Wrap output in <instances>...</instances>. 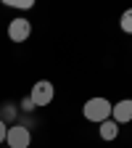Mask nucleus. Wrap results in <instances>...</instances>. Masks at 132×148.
Wrapping results in <instances>:
<instances>
[{"label":"nucleus","mask_w":132,"mask_h":148,"mask_svg":"<svg viewBox=\"0 0 132 148\" xmlns=\"http://www.w3.org/2000/svg\"><path fill=\"white\" fill-rule=\"evenodd\" d=\"M111 103L108 98H101V95H95V98H90V101H85V106H82V116L87 119V122H95V124H103L106 119H111Z\"/></svg>","instance_id":"1"},{"label":"nucleus","mask_w":132,"mask_h":148,"mask_svg":"<svg viewBox=\"0 0 132 148\" xmlns=\"http://www.w3.org/2000/svg\"><path fill=\"white\" fill-rule=\"evenodd\" d=\"M5 145L8 148H29L32 145V132L24 122L8 124V135H5Z\"/></svg>","instance_id":"2"},{"label":"nucleus","mask_w":132,"mask_h":148,"mask_svg":"<svg viewBox=\"0 0 132 148\" xmlns=\"http://www.w3.org/2000/svg\"><path fill=\"white\" fill-rule=\"evenodd\" d=\"M29 98L34 101V106L40 108V106H48L53 98H55V87L50 79H40V82H34L32 90H29Z\"/></svg>","instance_id":"3"},{"label":"nucleus","mask_w":132,"mask_h":148,"mask_svg":"<svg viewBox=\"0 0 132 148\" xmlns=\"http://www.w3.org/2000/svg\"><path fill=\"white\" fill-rule=\"evenodd\" d=\"M29 34H32V21L29 18H24V16L11 18V24H8V40L11 42H27Z\"/></svg>","instance_id":"4"},{"label":"nucleus","mask_w":132,"mask_h":148,"mask_svg":"<svg viewBox=\"0 0 132 148\" xmlns=\"http://www.w3.org/2000/svg\"><path fill=\"white\" fill-rule=\"evenodd\" d=\"M111 119H114L119 127L127 124V122H132V98H122L119 103L111 106Z\"/></svg>","instance_id":"5"},{"label":"nucleus","mask_w":132,"mask_h":148,"mask_svg":"<svg viewBox=\"0 0 132 148\" xmlns=\"http://www.w3.org/2000/svg\"><path fill=\"white\" fill-rule=\"evenodd\" d=\"M98 135H101V140H116L119 138V124L114 119H106L103 124H98Z\"/></svg>","instance_id":"6"},{"label":"nucleus","mask_w":132,"mask_h":148,"mask_svg":"<svg viewBox=\"0 0 132 148\" xmlns=\"http://www.w3.org/2000/svg\"><path fill=\"white\" fill-rule=\"evenodd\" d=\"M119 27H122V32L132 34V8H127V11L119 16Z\"/></svg>","instance_id":"7"},{"label":"nucleus","mask_w":132,"mask_h":148,"mask_svg":"<svg viewBox=\"0 0 132 148\" xmlns=\"http://www.w3.org/2000/svg\"><path fill=\"white\" fill-rule=\"evenodd\" d=\"M16 114H18V108H16L13 103H5V106H3V114H0V119L8 124V122H13V119H16ZM13 124H16V122H13Z\"/></svg>","instance_id":"8"},{"label":"nucleus","mask_w":132,"mask_h":148,"mask_svg":"<svg viewBox=\"0 0 132 148\" xmlns=\"http://www.w3.org/2000/svg\"><path fill=\"white\" fill-rule=\"evenodd\" d=\"M5 5L8 8H24V11H29L34 3H32V0H5Z\"/></svg>","instance_id":"9"},{"label":"nucleus","mask_w":132,"mask_h":148,"mask_svg":"<svg viewBox=\"0 0 132 148\" xmlns=\"http://www.w3.org/2000/svg\"><path fill=\"white\" fill-rule=\"evenodd\" d=\"M37 106H34V101L27 95V98H21V111H24V114H32V111H34Z\"/></svg>","instance_id":"10"},{"label":"nucleus","mask_w":132,"mask_h":148,"mask_svg":"<svg viewBox=\"0 0 132 148\" xmlns=\"http://www.w3.org/2000/svg\"><path fill=\"white\" fill-rule=\"evenodd\" d=\"M5 135H8V124H5L3 119H0V145L5 143Z\"/></svg>","instance_id":"11"},{"label":"nucleus","mask_w":132,"mask_h":148,"mask_svg":"<svg viewBox=\"0 0 132 148\" xmlns=\"http://www.w3.org/2000/svg\"><path fill=\"white\" fill-rule=\"evenodd\" d=\"M5 148H8V145H5Z\"/></svg>","instance_id":"12"}]
</instances>
